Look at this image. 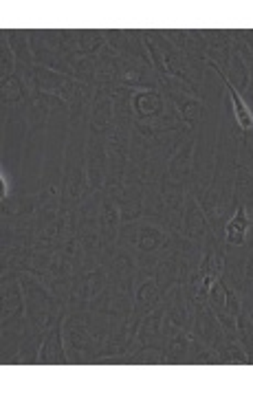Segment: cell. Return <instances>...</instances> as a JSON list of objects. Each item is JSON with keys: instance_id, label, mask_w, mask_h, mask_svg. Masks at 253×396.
I'll return each instance as SVG.
<instances>
[{"instance_id": "1", "label": "cell", "mask_w": 253, "mask_h": 396, "mask_svg": "<svg viewBox=\"0 0 253 396\" xmlns=\"http://www.w3.org/2000/svg\"><path fill=\"white\" fill-rule=\"evenodd\" d=\"M247 229H249V216H247V209L240 207L238 209V214L227 222V243L229 245H243Z\"/></svg>"}, {"instance_id": "2", "label": "cell", "mask_w": 253, "mask_h": 396, "mask_svg": "<svg viewBox=\"0 0 253 396\" xmlns=\"http://www.w3.org/2000/svg\"><path fill=\"white\" fill-rule=\"evenodd\" d=\"M222 77H224V75H222ZM224 82H227V89H229V93H231V102H233V108H236V121L240 123L243 130H251V128H253V115H251L249 106L245 104V99L240 97V93L233 89V84H231L227 77H224Z\"/></svg>"}]
</instances>
